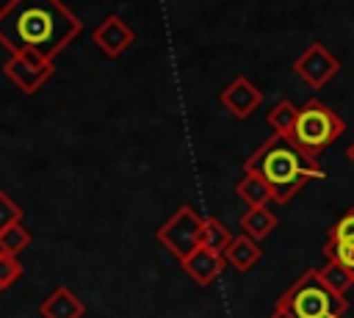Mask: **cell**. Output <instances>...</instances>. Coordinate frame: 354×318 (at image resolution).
Here are the masks:
<instances>
[{
  "instance_id": "obj_20",
  "label": "cell",
  "mask_w": 354,
  "mask_h": 318,
  "mask_svg": "<svg viewBox=\"0 0 354 318\" xmlns=\"http://www.w3.org/2000/svg\"><path fill=\"white\" fill-rule=\"evenodd\" d=\"M19 277H22V263H19V257L0 249V293L8 290Z\"/></svg>"
},
{
  "instance_id": "obj_6",
  "label": "cell",
  "mask_w": 354,
  "mask_h": 318,
  "mask_svg": "<svg viewBox=\"0 0 354 318\" xmlns=\"http://www.w3.org/2000/svg\"><path fill=\"white\" fill-rule=\"evenodd\" d=\"M3 72L22 94H36L55 75V61H47L33 53H11L3 64Z\"/></svg>"
},
{
  "instance_id": "obj_2",
  "label": "cell",
  "mask_w": 354,
  "mask_h": 318,
  "mask_svg": "<svg viewBox=\"0 0 354 318\" xmlns=\"http://www.w3.org/2000/svg\"><path fill=\"white\" fill-rule=\"evenodd\" d=\"M243 171L260 174L268 183L277 205L290 202L310 180L324 177V169H321L318 158L307 155L290 135H279V133L266 138L243 160Z\"/></svg>"
},
{
  "instance_id": "obj_23",
  "label": "cell",
  "mask_w": 354,
  "mask_h": 318,
  "mask_svg": "<svg viewBox=\"0 0 354 318\" xmlns=\"http://www.w3.org/2000/svg\"><path fill=\"white\" fill-rule=\"evenodd\" d=\"M346 158H348V160H351V166H354V141L346 147Z\"/></svg>"
},
{
  "instance_id": "obj_4",
  "label": "cell",
  "mask_w": 354,
  "mask_h": 318,
  "mask_svg": "<svg viewBox=\"0 0 354 318\" xmlns=\"http://www.w3.org/2000/svg\"><path fill=\"white\" fill-rule=\"evenodd\" d=\"M346 133V122L337 111H332L329 105H324L321 100L310 97L296 116L293 133L290 138L313 158H318L324 149H329L340 135Z\"/></svg>"
},
{
  "instance_id": "obj_22",
  "label": "cell",
  "mask_w": 354,
  "mask_h": 318,
  "mask_svg": "<svg viewBox=\"0 0 354 318\" xmlns=\"http://www.w3.org/2000/svg\"><path fill=\"white\" fill-rule=\"evenodd\" d=\"M17 221H22V205H17L6 191H0V232Z\"/></svg>"
},
{
  "instance_id": "obj_1",
  "label": "cell",
  "mask_w": 354,
  "mask_h": 318,
  "mask_svg": "<svg viewBox=\"0 0 354 318\" xmlns=\"http://www.w3.org/2000/svg\"><path fill=\"white\" fill-rule=\"evenodd\" d=\"M80 30V17L61 0H8L0 6V44L8 53H33L55 61Z\"/></svg>"
},
{
  "instance_id": "obj_18",
  "label": "cell",
  "mask_w": 354,
  "mask_h": 318,
  "mask_svg": "<svg viewBox=\"0 0 354 318\" xmlns=\"http://www.w3.org/2000/svg\"><path fill=\"white\" fill-rule=\"evenodd\" d=\"M318 277L326 282V288H332V290L340 293V296H346L348 288L354 285V277H351L343 265H337V263H332V260H326V265L318 268Z\"/></svg>"
},
{
  "instance_id": "obj_21",
  "label": "cell",
  "mask_w": 354,
  "mask_h": 318,
  "mask_svg": "<svg viewBox=\"0 0 354 318\" xmlns=\"http://www.w3.org/2000/svg\"><path fill=\"white\" fill-rule=\"evenodd\" d=\"M326 241H335V243H354V207H348V210L335 221V227L329 230Z\"/></svg>"
},
{
  "instance_id": "obj_9",
  "label": "cell",
  "mask_w": 354,
  "mask_h": 318,
  "mask_svg": "<svg viewBox=\"0 0 354 318\" xmlns=\"http://www.w3.org/2000/svg\"><path fill=\"white\" fill-rule=\"evenodd\" d=\"M91 39H94V44L100 47V53H102L105 58H119V55L136 41V33H133V28H130L122 17L111 14V17H105V19L94 28Z\"/></svg>"
},
{
  "instance_id": "obj_13",
  "label": "cell",
  "mask_w": 354,
  "mask_h": 318,
  "mask_svg": "<svg viewBox=\"0 0 354 318\" xmlns=\"http://www.w3.org/2000/svg\"><path fill=\"white\" fill-rule=\"evenodd\" d=\"M274 227H277V216H274V210H271L268 205L249 207V210L241 216V232L249 235V238H254L257 243H260L263 238H268V235L274 232Z\"/></svg>"
},
{
  "instance_id": "obj_7",
  "label": "cell",
  "mask_w": 354,
  "mask_h": 318,
  "mask_svg": "<svg viewBox=\"0 0 354 318\" xmlns=\"http://www.w3.org/2000/svg\"><path fill=\"white\" fill-rule=\"evenodd\" d=\"M293 72L299 75V80H304L310 88H324L335 80V75L340 72V58L321 41H313L307 50H301V55L293 61Z\"/></svg>"
},
{
  "instance_id": "obj_5",
  "label": "cell",
  "mask_w": 354,
  "mask_h": 318,
  "mask_svg": "<svg viewBox=\"0 0 354 318\" xmlns=\"http://www.w3.org/2000/svg\"><path fill=\"white\" fill-rule=\"evenodd\" d=\"M202 224H205V218L191 205H183L177 213H171L166 218L163 227H158V241L169 249L171 257H177L183 263L188 254H194L199 249Z\"/></svg>"
},
{
  "instance_id": "obj_17",
  "label": "cell",
  "mask_w": 354,
  "mask_h": 318,
  "mask_svg": "<svg viewBox=\"0 0 354 318\" xmlns=\"http://www.w3.org/2000/svg\"><path fill=\"white\" fill-rule=\"evenodd\" d=\"M30 241H33V235L22 221H17V224H11L0 232V249L8 252V254H17V257L30 246Z\"/></svg>"
},
{
  "instance_id": "obj_8",
  "label": "cell",
  "mask_w": 354,
  "mask_h": 318,
  "mask_svg": "<svg viewBox=\"0 0 354 318\" xmlns=\"http://www.w3.org/2000/svg\"><path fill=\"white\" fill-rule=\"evenodd\" d=\"M218 102H221L235 119H246V116H252V113L257 111V105L263 102V91H260L246 75H238V77H232V80L224 86V91L218 94Z\"/></svg>"
},
{
  "instance_id": "obj_19",
  "label": "cell",
  "mask_w": 354,
  "mask_h": 318,
  "mask_svg": "<svg viewBox=\"0 0 354 318\" xmlns=\"http://www.w3.org/2000/svg\"><path fill=\"white\" fill-rule=\"evenodd\" d=\"M324 254H326V260L343 265V268L354 277V243H335V241H326V243H324Z\"/></svg>"
},
{
  "instance_id": "obj_16",
  "label": "cell",
  "mask_w": 354,
  "mask_h": 318,
  "mask_svg": "<svg viewBox=\"0 0 354 318\" xmlns=\"http://www.w3.org/2000/svg\"><path fill=\"white\" fill-rule=\"evenodd\" d=\"M296 116H299V108L290 102V100H277L268 111V124L274 133L279 135H290L293 133V124H296Z\"/></svg>"
},
{
  "instance_id": "obj_3",
  "label": "cell",
  "mask_w": 354,
  "mask_h": 318,
  "mask_svg": "<svg viewBox=\"0 0 354 318\" xmlns=\"http://www.w3.org/2000/svg\"><path fill=\"white\" fill-rule=\"evenodd\" d=\"M348 299L326 288L318 268L304 271L274 304L271 318H346Z\"/></svg>"
},
{
  "instance_id": "obj_12",
  "label": "cell",
  "mask_w": 354,
  "mask_h": 318,
  "mask_svg": "<svg viewBox=\"0 0 354 318\" xmlns=\"http://www.w3.org/2000/svg\"><path fill=\"white\" fill-rule=\"evenodd\" d=\"M39 312L44 318H80L83 315V301L69 290V288H55L41 304Z\"/></svg>"
},
{
  "instance_id": "obj_14",
  "label": "cell",
  "mask_w": 354,
  "mask_h": 318,
  "mask_svg": "<svg viewBox=\"0 0 354 318\" xmlns=\"http://www.w3.org/2000/svg\"><path fill=\"white\" fill-rule=\"evenodd\" d=\"M235 194H238V196L243 199V205H249V207H260V205L274 202V194H271L268 183H266L260 174H254V171H243L241 183L235 185Z\"/></svg>"
},
{
  "instance_id": "obj_11",
  "label": "cell",
  "mask_w": 354,
  "mask_h": 318,
  "mask_svg": "<svg viewBox=\"0 0 354 318\" xmlns=\"http://www.w3.org/2000/svg\"><path fill=\"white\" fill-rule=\"evenodd\" d=\"M260 254H263L260 243H257L254 238H249V235L241 232V235H235V238L230 241V246L224 249V263L243 274V271L254 268V263L260 260Z\"/></svg>"
},
{
  "instance_id": "obj_15",
  "label": "cell",
  "mask_w": 354,
  "mask_h": 318,
  "mask_svg": "<svg viewBox=\"0 0 354 318\" xmlns=\"http://www.w3.org/2000/svg\"><path fill=\"white\" fill-rule=\"evenodd\" d=\"M235 235L218 221V218H213V216H205V224H202V238H199V246H205V249H210V252H218V254H224V249L230 246V241H232Z\"/></svg>"
},
{
  "instance_id": "obj_10",
  "label": "cell",
  "mask_w": 354,
  "mask_h": 318,
  "mask_svg": "<svg viewBox=\"0 0 354 318\" xmlns=\"http://www.w3.org/2000/svg\"><path fill=\"white\" fill-rule=\"evenodd\" d=\"M224 254L218 252H210L205 246H199L194 254H188L183 260V268L188 271V277L196 282V285H210L221 271H224Z\"/></svg>"
}]
</instances>
